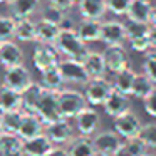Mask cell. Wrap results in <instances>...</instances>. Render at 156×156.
Segmentation results:
<instances>
[{
    "mask_svg": "<svg viewBox=\"0 0 156 156\" xmlns=\"http://www.w3.org/2000/svg\"><path fill=\"white\" fill-rule=\"evenodd\" d=\"M54 47L59 51V54L76 61H82L89 54L87 44L79 37L76 29H61V34L55 39Z\"/></svg>",
    "mask_w": 156,
    "mask_h": 156,
    "instance_id": "1",
    "label": "cell"
},
{
    "mask_svg": "<svg viewBox=\"0 0 156 156\" xmlns=\"http://www.w3.org/2000/svg\"><path fill=\"white\" fill-rule=\"evenodd\" d=\"M87 99L82 92L74 89H62L59 91V111L66 119H74L84 108H87Z\"/></svg>",
    "mask_w": 156,
    "mask_h": 156,
    "instance_id": "2",
    "label": "cell"
},
{
    "mask_svg": "<svg viewBox=\"0 0 156 156\" xmlns=\"http://www.w3.org/2000/svg\"><path fill=\"white\" fill-rule=\"evenodd\" d=\"M124 27H126V37H128L131 47L136 52H148V49H151V42H149L151 25L149 24L128 19L124 22Z\"/></svg>",
    "mask_w": 156,
    "mask_h": 156,
    "instance_id": "3",
    "label": "cell"
},
{
    "mask_svg": "<svg viewBox=\"0 0 156 156\" xmlns=\"http://www.w3.org/2000/svg\"><path fill=\"white\" fill-rule=\"evenodd\" d=\"M59 69H61L66 82L86 86L89 81H91V77H89V74H87V71H86L82 61H76V59H69V57L67 59H61Z\"/></svg>",
    "mask_w": 156,
    "mask_h": 156,
    "instance_id": "4",
    "label": "cell"
},
{
    "mask_svg": "<svg viewBox=\"0 0 156 156\" xmlns=\"http://www.w3.org/2000/svg\"><path fill=\"white\" fill-rule=\"evenodd\" d=\"M112 128H114V131L118 133L122 139H129V138H134V136H139L143 122H141V119L138 118V114H134V112L129 109L128 112L114 118Z\"/></svg>",
    "mask_w": 156,
    "mask_h": 156,
    "instance_id": "5",
    "label": "cell"
},
{
    "mask_svg": "<svg viewBox=\"0 0 156 156\" xmlns=\"http://www.w3.org/2000/svg\"><path fill=\"white\" fill-rule=\"evenodd\" d=\"M112 82H109L106 77L101 79H91L86 84L84 89V96L87 99V104L91 106H102L108 99V96L112 91Z\"/></svg>",
    "mask_w": 156,
    "mask_h": 156,
    "instance_id": "6",
    "label": "cell"
},
{
    "mask_svg": "<svg viewBox=\"0 0 156 156\" xmlns=\"http://www.w3.org/2000/svg\"><path fill=\"white\" fill-rule=\"evenodd\" d=\"M35 114H39V118L45 124L62 118L61 111H59V91H49V89H45L44 96H42L41 102L37 106Z\"/></svg>",
    "mask_w": 156,
    "mask_h": 156,
    "instance_id": "7",
    "label": "cell"
},
{
    "mask_svg": "<svg viewBox=\"0 0 156 156\" xmlns=\"http://www.w3.org/2000/svg\"><path fill=\"white\" fill-rule=\"evenodd\" d=\"M94 146L98 156H116L119 148L122 146V138L118 133L112 131H102L94 136Z\"/></svg>",
    "mask_w": 156,
    "mask_h": 156,
    "instance_id": "8",
    "label": "cell"
},
{
    "mask_svg": "<svg viewBox=\"0 0 156 156\" xmlns=\"http://www.w3.org/2000/svg\"><path fill=\"white\" fill-rule=\"evenodd\" d=\"M32 82L34 81H32V76L29 72V69L24 64H20V66H14V67L5 69L4 82L2 84L10 87V89H15L19 92H24Z\"/></svg>",
    "mask_w": 156,
    "mask_h": 156,
    "instance_id": "9",
    "label": "cell"
},
{
    "mask_svg": "<svg viewBox=\"0 0 156 156\" xmlns=\"http://www.w3.org/2000/svg\"><path fill=\"white\" fill-rule=\"evenodd\" d=\"M44 133L51 138V141L54 143V144H59V146L67 144V143L74 138V128H72V124L69 122V119H66V118H59V119H55V121L45 124Z\"/></svg>",
    "mask_w": 156,
    "mask_h": 156,
    "instance_id": "10",
    "label": "cell"
},
{
    "mask_svg": "<svg viewBox=\"0 0 156 156\" xmlns=\"http://www.w3.org/2000/svg\"><path fill=\"white\" fill-rule=\"evenodd\" d=\"M32 62H34L35 69L39 72L45 71V69L52 67V66H57L61 62L59 59V51L51 44H41L34 49V54H32Z\"/></svg>",
    "mask_w": 156,
    "mask_h": 156,
    "instance_id": "11",
    "label": "cell"
},
{
    "mask_svg": "<svg viewBox=\"0 0 156 156\" xmlns=\"http://www.w3.org/2000/svg\"><path fill=\"white\" fill-rule=\"evenodd\" d=\"M104 61H106V67L108 72H121L122 69L129 67V57L128 52L122 45H108L104 49Z\"/></svg>",
    "mask_w": 156,
    "mask_h": 156,
    "instance_id": "12",
    "label": "cell"
},
{
    "mask_svg": "<svg viewBox=\"0 0 156 156\" xmlns=\"http://www.w3.org/2000/svg\"><path fill=\"white\" fill-rule=\"evenodd\" d=\"M76 129L79 134H86V136H92L96 131L99 129L101 124V118L99 112L94 108H84L77 116H76Z\"/></svg>",
    "mask_w": 156,
    "mask_h": 156,
    "instance_id": "13",
    "label": "cell"
},
{
    "mask_svg": "<svg viewBox=\"0 0 156 156\" xmlns=\"http://www.w3.org/2000/svg\"><path fill=\"white\" fill-rule=\"evenodd\" d=\"M102 108H104L106 114L111 116V118L114 119V118L124 114V112H128L129 109H131L129 96L128 94H122V92L116 91V89H112L111 94L108 96V99H106V102L102 104Z\"/></svg>",
    "mask_w": 156,
    "mask_h": 156,
    "instance_id": "14",
    "label": "cell"
},
{
    "mask_svg": "<svg viewBox=\"0 0 156 156\" xmlns=\"http://www.w3.org/2000/svg\"><path fill=\"white\" fill-rule=\"evenodd\" d=\"M44 131H45V122L39 118V114L24 111L22 122H20V128H19L17 134L25 141V139H30V138H35V136L42 134Z\"/></svg>",
    "mask_w": 156,
    "mask_h": 156,
    "instance_id": "15",
    "label": "cell"
},
{
    "mask_svg": "<svg viewBox=\"0 0 156 156\" xmlns=\"http://www.w3.org/2000/svg\"><path fill=\"white\" fill-rule=\"evenodd\" d=\"M101 41L106 45H122V42L128 41L124 24L122 22H116V20L102 22Z\"/></svg>",
    "mask_w": 156,
    "mask_h": 156,
    "instance_id": "16",
    "label": "cell"
},
{
    "mask_svg": "<svg viewBox=\"0 0 156 156\" xmlns=\"http://www.w3.org/2000/svg\"><path fill=\"white\" fill-rule=\"evenodd\" d=\"M0 156H25L24 139L17 133H0Z\"/></svg>",
    "mask_w": 156,
    "mask_h": 156,
    "instance_id": "17",
    "label": "cell"
},
{
    "mask_svg": "<svg viewBox=\"0 0 156 156\" xmlns=\"http://www.w3.org/2000/svg\"><path fill=\"white\" fill-rule=\"evenodd\" d=\"M67 153H69V156H98L94 139L86 134L74 136L67 143Z\"/></svg>",
    "mask_w": 156,
    "mask_h": 156,
    "instance_id": "18",
    "label": "cell"
},
{
    "mask_svg": "<svg viewBox=\"0 0 156 156\" xmlns=\"http://www.w3.org/2000/svg\"><path fill=\"white\" fill-rule=\"evenodd\" d=\"M22 61H24V52L14 41L2 42V45H0V64L5 69L20 66Z\"/></svg>",
    "mask_w": 156,
    "mask_h": 156,
    "instance_id": "19",
    "label": "cell"
},
{
    "mask_svg": "<svg viewBox=\"0 0 156 156\" xmlns=\"http://www.w3.org/2000/svg\"><path fill=\"white\" fill-rule=\"evenodd\" d=\"M52 148H54V143L51 141V138L45 133L24 141V154L25 156H45Z\"/></svg>",
    "mask_w": 156,
    "mask_h": 156,
    "instance_id": "20",
    "label": "cell"
},
{
    "mask_svg": "<svg viewBox=\"0 0 156 156\" xmlns=\"http://www.w3.org/2000/svg\"><path fill=\"white\" fill-rule=\"evenodd\" d=\"M19 109H24L22 92L2 84V87H0V111L9 112V111H19Z\"/></svg>",
    "mask_w": 156,
    "mask_h": 156,
    "instance_id": "21",
    "label": "cell"
},
{
    "mask_svg": "<svg viewBox=\"0 0 156 156\" xmlns=\"http://www.w3.org/2000/svg\"><path fill=\"white\" fill-rule=\"evenodd\" d=\"M82 64H84L86 71H87L89 77L91 79H101L106 76L108 67H106V61H104V54L101 52H91L82 59Z\"/></svg>",
    "mask_w": 156,
    "mask_h": 156,
    "instance_id": "22",
    "label": "cell"
},
{
    "mask_svg": "<svg viewBox=\"0 0 156 156\" xmlns=\"http://www.w3.org/2000/svg\"><path fill=\"white\" fill-rule=\"evenodd\" d=\"M77 34L86 44L89 42L101 41V30H102V22L99 19H84L81 24L77 25Z\"/></svg>",
    "mask_w": 156,
    "mask_h": 156,
    "instance_id": "23",
    "label": "cell"
},
{
    "mask_svg": "<svg viewBox=\"0 0 156 156\" xmlns=\"http://www.w3.org/2000/svg\"><path fill=\"white\" fill-rule=\"evenodd\" d=\"M77 5L82 19H101L108 12V0H79Z\"/></svg>",
    "mask_w": 156,
    "mask_h": 156,
    "instance_id": "24",
    "label": "cell"
},
{
    "mask_svg": "<svg viewBox=\"0 0 156 156\" xmlns=\"http://www.w3.org/2000/svg\"><path fill=\"white\" fill-rule=\"evenodd\" d=\"M59 34H61V25L59 24L44 20V19L35 24V35H37V42H41V44L54 45V42L59 37Z\"/></svg>",
    "mask_w": 156,
    "mask_h": 156,
    "instance_id": "25",
    "label": "cell"
},
{
    "mask_svg": "<svg viewBox=\"0 0 156 156\" xmlns=\"http://www.w3.org/2000/svg\"><path fill=\"white\" fill-rule=\"evenodd\" d=\"M9 9H10L12 17L25 19L35 14V10L41 5V0H9Z\"/></svg>",
    "mask_w": 156,
    "mask_h": 156,
    "instance_id": "26",
    "label": "cell"
},
{
    "mask_svg": "<svg viewBox=\"0 0 156 156\" xmlns=\"http://www.w3.org/2000/svg\"><path fill=\"white\" fill-rule=\"evenodd\" d=\"M44 92H45V87L41 84V82H39V84L32 82V84L29 86L24 92H22V99H24V111H27V112H35V111H37V106H39V102H41Z\"/></svg>",
    "mask_w": 156,
    "mask_h": 156,
    "instance_id": "27",
    "label": "cell"
},
{
    "mask_svg": "<svg viewBox=\"0 0 156 156\" xmlns=\"http://www.w3.org/2000/svg\"><path fill=\"white\" fill-rule=\"evenodd\" d=\"M64 82L66 81H64V76H62L61 69H59V64L41 72V84L45 89H49V91H62Z\"/></svg>",
    "mask_w": 156,
    "mask_h": 156,
    "instance_id": "28",
    "label": "cell"
},
{
    "mask_svg": "<svg viewBox=\"0 0 156 156\" xmlns=\"http://www.w3.org/2000/svg\"><path fill=\"white\" fill-rule=\"evenodd\" d=\"M153 5L149 4V0H131V5L128 9V19L138 22H146L149 24V17H151Z\"/></svg>",
    "mask_w": 156,
    "mask_h": 156,
    "instance_id": "29",
    "label": "cell"
},
{
    "mask_svg": "<svg viewBox=\"0 0 156 156\" xmlns=\"http://www.w3.org/2000/svg\"><path fill=\"white\" fill-rule=\"evenodd\" d=\"M134 77H136V72L133 71L131 67L122 69L121 72H116V74H114L112 87H114L116 91L122 92V94L131 96V92H133V82H134Z\"/></svg>",
    "mask_w": 156,
    "mask_h": 156,
    "instance_id": "30",
    "label": "cell"
},
{
    "mask_svg": "<svg viewBox=\"0 0 156 156\" xmlns=\"http://www.w3.org/2000/svg\"><path fill=\"white\" fill-rule=\"evenodd\" d=\"M15 39L20 41V42L37 41V35H35V24L30 20V17L15 19Z\"/></svg>",
    "mask_w": 156,
    "mask_h": 156,
    "instance_id": "31",
    "label": "cell"
},
{
    "mask_svg": "<svg viewBox=\"0 0 156 156\" xmlns=\"http://www.w3.org/2000/svg\"><path fill=\"white\" fill-rule=\"evenodd\" d=\"M156 87V84L148 77V76L143 72V74H136L134 77V82H133V92L131 96H134L136 99H144L149 96V92Z\"/></svg>",
    "mask_w": 156,
    "mask_h": 156,
    "instance_id": "32",
    "label": "cell"
},
{
    "mask_svg": "<svg viewBox=\"0 0 156 156\" xmlns=\"http://www.w3.org/2000/svg\"><path fill=\"white\" fill-rule=\"evenodd\" d=\"M2 114H4V131L19 133V128H20V122H22V116H24V109L2 112Z\"/></svg>",
    "mask_w": 156,
    "mask_h": 156,
    "instance_id": "33",
    "label": "cell"
},
{
    "mask_svg": "<svg viewBox=\"0 0 156 156\" xmlns=\"http://www.w3.org/2000/svg\"><path fill=\"white\" fill-rule=\"evenodd\" d=\"M15 37V17L0 15V41H12Z\"/></svg>",
    "mask_w": 156,
    "mask_h": 156,
    "instance_id": "34",
    "label": "cell"
},
{
    "mask_svg": "<svg viewBox=\"0 0 156 156\" xmlns=\"http://www.w3.org/2000/svg\"><path fill=\"white\" fill-rule=\"evenodd\" d=\"M41 14H42V19H44V20L54 22V24H59V25H61V22L66 19V10H62V9H59V7H54V5H51V4L45 5L41 10Z\"/></svg>",
    "mask_w": 156,
    "mask_h": 156,
    "instance_id": "35",
    "label": "cell"
},
{
    "mask_svg": "<svg viewBox=\"0 0 156 156\" xmlns=\"http://www.w3.org/2000/svg\"><path fill=\"white\" fill-rule=\"evenodd\" d=\"M139 138L144 141V144L149 149H156V122H148V124H143L141 133H139Z\"/></svg>",
    "mask_w": 156,
    "mask_h": 156,
    "instance_id": "36",
    "label": "cell"
},
{
    "mask_svg": "<svg viewBox=\"0 0 156 156\" xmlns=\"http://www.w3.org/2000/svg\"><path fill=\"white\" fill-rule=\"evenodd\" d=\"M143 72L156 84V51L146 54L144 62H143Z\"/></svg>",
    "mask_w": 156,
    "mask_h": 156,
    "instance_id": "37",
    "label": "cell"
},
{
    "mask_svg": "<svg viewBox=\"0 0 156 156\" xmlns=\"http://www.w3.org/2000/svg\"><path fill=\"white\" fill-rule=\"evenodd\" d=\"M131 0H108V10L114 15H126Z\"/></svg>",
    "mask_w": 156,
    "mask_h": 156,
    "instance_id": "38",
    "label": "cell"
},
{
    "mask_svg": "<svg viewBox=\"0 0 156 156\" xmlns=\"http://www.w3.org/2000/svg\"><path fill=\"white\" fill-rule=\"evenodd\" d=\"M143 106H144V111L148 112L151 118L156 119V87L149 92L148 98L143 99Z\"/></svg>",
    "mask_w": 156,
    "mask_h": 156,
    "instance_id": "39",
    "label": "cell"
},
{
    "mask_svg": "<svg viewBox=\"0 0 156 156\" xmlns=\"http://www.w3.org/2000/svg\"><path fill=\"white\" fill-rule=\"evenodd\" d=\"M79 0H47V4L54 5V7H59L62 10H69L71 7H74Z\"/></svg>",
    "mask_w": 156,
    "mask_h": 156,
    "instance_id": "40",
    "label": "cell"
},
{
    "mask_svg": "<svg viewBox=\"0 0 156 156\" xmlns=\"http://www.w3.org/2000/svg\"><path fill=\"white\" fill-rule=\"evenodd\" d=\"M45 156H69V153H67V148L57 144V146H54Z\"/></svg>",
    "mask_w": 156,
    "mask_h": 156,
    "instance_id": "41",
    "label": "cell"
},
{
    "mask_svg": "<svg viewBox=\"0 0 156 156\" xmlns=\"http://www.w3.org/2000/svg\"><path fill=\"white\" fill-rule=\"evenodd\" d=\"M149 42H151V47L156 49V27H151L149 30Z\"/></svg>",
    "mask_w": 156,
    "mask_h": 156,
    "instance_id": "42",
    "label": "cell"
},
{
    "mask_svg": "<svg viewBox=\"0 0 156 156\" xmlns=\"http://www.w3.org/2000/svg\"><path fill=\"white\" fill-rule=\"evenodd\" d=\"M149 25H151V27H156V7H153V10H151V17H149Z\"/></svg>",
    "mask_w": 156,
    "mask_h": 156,
    "instance_id": "43",
    "label": "cell"
},
{
    "mask_svg": "<svg viewBox=\"0 0 156 156\" xmlns=\"http://www.w3.org/2000/svg\"><path fill=\"white\" fill-rule=\"evenodd\" d=\"M4 131V114H2V111H0V133Z\"/></svg>",
    "mask_w": 156,
    "mask_h": 156,
    "instance_id": "44",
    "label": "cell"
},
{
    "mask_svg": "<svg viewBox=\"0 0 156 156\" xmlns=\"http://www.w3.org/2000/svg\"><path fill=\"white\" fill-rule=\"evenodd\" d=\"M5 2H9V0H0V4H5Z\"/></svg>",
    "mask_w": 156,
    "mask_h": 156,
    "instance_id": "45",
    "label": "cell"
},
{
    "mask_svg": "<svg viewBox=\"0 0 156 156\" xmlns=\"http://www.w3.org/2000/svg\"><path fill=\"white\" fill-rule=\"evenodd\" d=\"M144 156H154V154H149V153H146V154Z\"/></svg>",
    "mask_w": 156,
    "mask_h": 156,
    "instance_id": "46",
    "label": "cell"
},
{
    "mask_svg": "<svg viewBox=\"0 0 156 156\" xmlns=\"http://www.w3.org/2000/svg\"><path fill=\"white\" fill-rule=\"evenodd\" d=\"M0 45H2V41H0Z\"/></svg>",
    "mask_w": 156,
    "mask_h": 156,
    "instance_id": "47",
    "label": "cell"
},
{
    "mask_svg": "<svg viewBox=\"0 0 156 156\" xmlns=\"http://www.w3.org/2000/svg\"><path fill=\"white\" fill-rule=\"evenodd\" d=\"M149 2H151V0H149Z\"/></svg>",
    "mask_w": 156,
    "mask_h": 156,
    "instance_id": "48",
    "label": "cell"
}]
</instances>
